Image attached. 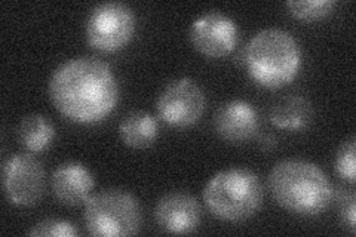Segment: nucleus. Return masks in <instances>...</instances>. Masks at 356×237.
<instances>
[{
  "label": "nucleus",
  "mask_w": 356,
  "mask_h": 237,
  "mask_svg": "<svg viewBox=\"0 0 356 237\" xmlns=\"http://www.w3.org/2000/svg\"><path fill=\"white\" fill-rule=\"evenodd\" d=\"M207 108L204 89L191 77H180L166 85L156 99L158 117L171 128L186 129L202 119Z\"/></svg>",
  "instance_id": "obj_7"
},
{
  "label": "nucleus",
  "mask_w": 356,
  "mask_h": 237,
  "mask_svg": "<svg viewBox=\"0 0 356 237\" xmlns=\"http://www.w3.org/2000/svg\"><path fill=\"white\" fill-rule=\"evenodd\" d=\"M200 218L202 209L199 202L184 191L165 195L154 208L156 224L168 234H191L199 227Z\"/></svg>",
  "instance_id": "obj_10"
},
{
  "label": "nucleus",
  "mask_w": 356,
  "mask_h": 237,
  "mask_svg": "<svg viewBox=\"0 0 356 237\" xmlns=\"http://www.w3.org/2000/svg\"><path fill=\"white\" fill-rule=\"evenodd\" d=\"M141 206L129 191L108 188L85 203L83 221L88 234L95 237L136 236L141 229Z\"/></svg>",
  "instance_id": "obj_5"
},
{
  "label": "nucleus",
  "mask_w": 356,
  "mask_h": 237,
  "mask_svg": "<svg viewBox=\"0 0 356 237\" xmlns=\"http://www.w3.org/2000/svg\"><path fill=\"white\" fill-rule=\"evenodd\" d=\"M188 38L200 55L220 60L226 58L236 49L239 28L235 19L229 15L220 10H209L192 22Z\"/></svg>",
  "instance_id": "obj_9"
},
{
  "label": "nucleus",
  "mask_w": 356,
  "mask_h": 237,
  "mask_svg": "<svg viewBox=\"0 0 356 237\" xmlns=\"http://www.w3.org/2000/svg\"><path fill=\"white\" fill-rule=\"evenodd\" d=\"M137 30L134 10L122 2H106L95 6L85 26L89 47L104 54L124 49Z\"/></svg>",
  "instance_id": "obj_6"
},
{
  "label": "nucleus",
  "mask_w": 356,
  "mask_h": 237,
  "mask_svg": "<svg viewBox=\"0 0 356 237\" xmlns=\"http://www.w3.org/2000/svg\"><path fill=\"white\" fill-rule=\"evenodd\" d=\"M95 187L94 174L81 162H65L51 177L52 195L67 208L85 206Z\"/></svg>",
  "instance_id": "obj_12"
},
{
  "label": "nucleus",
  "mask_w": 356,
  "mask_h": 237,
  "mask_svg": "<svg viewBox=\"0 0 356 237\" xmlns=\"http://www.w3.org/2000/svg\"><path fill=\"white\" fill-rule=\"evenodd\" d=\"M340 213L343 224L346 225L352 234L356 233V196L353 191H349L343 196L340 202Z\"/></svg>",
  "instance_id": "obj_19"
},
{
  "label": "nucleus",
  "mask_w": 356,
  "mask_h": 237,
  "mask_svg": "<svg viewBox=\"0 0 356 237\" xmlns=\"http://www.w3.org/2000/svg\"><path fill=\"white\" fill-rule=\"evenodd\" d=\"M285 6L289 14L298 21L314 22L331 15L337 6V2H334V0H289Z\"/></svg>",
  "instance_id": "obj_16"
},
{
  "label": "nucleus",
  "mask_w": 356,
  "mask_h": 237,
  "mask_svg": "<svg viewBox=\"0 0 356 237\" xmlns=\"http://www.w3.org/2000/svg\"><path fill=\"white\" fill-rule=\"evenodd\" d=\"M3 191L8 202L17 208H33L44 195L47 177L42 163L30 153L9 157L3 166Z\"/></svg>",
  "instance_id": "obj_8"
},
{
  "label": "nucleus",
  "mask_w": 356,
  "mask_h": 237,
  "mask_svg": "<svg viewBox=\"0 0 356 237\" xmlns=\"http://www.w3.org/2000/svg\"><path fill=\"white\" fill-rule=\"evenodd\" d=\"M356 142L355 137L343 141L336 156V171L339 177L349 184L356 183Z\"/></svg>",
  "instance_id": "obj_18"
},
{
  "label": "nucleus",
  "mask_w": 356,
  "mask_h": 237,
  "mask_svg": "<svg viewBox=\"0 0 356 237\" xmlns=\"http://www.w3.org/2000/svg\"><path fill=\"white\" fill-rule=\"evenodd\" d=\"M260 126L259 113L245 99H232L221 104L214 116V129L221 140L230 144L250 141Z\"/></svg>",
  "instance_id": "obj_11"
},
{
  "label": "nucleus",
  "mask_w": 356,
  "mask_h": 237,
  "mask_svg": "<svg viewBox=\"0 0 356 237\" xmlns=\"http://www.w3.org/2000/svg\"><path fill=\"white\" fill-rule=\"evenodd\" d=\"M119 137L129 149H149L158 141L159 122L149 111H131L120 122Z\"/></svg>",
  "instance_id": "obj_14"
},
{
  "label": "nucleus",
  "mask_w": 356,
  "mask_h": 237,
  "mask_svg": "<svg viewBox=\"0 0 356 237\" xmlns=\"http://www.w3.org/2000/svg\"><path fill=\"white\" fill-rule=\"evenodd\" d=\"M243 64L252 82L264 89H281L296 81L303 65V52L291 33L269 27L251 38Z\"/></svg>",
  "instance_id": "obj_3"
},
{
  "label": "nucleus",
  "mask_w": 356,
  "mask_h": 237,
  "mask_svg": "<svg viewBox=\"0 0 356 237\" xmlns=\"http://www.w3.org/2000/svg\"><path fill=\"white\" fill-rule=\"evenodd\" d=\"M27 234L31 237H77L79 230L67 220L48 218L33 225Z\"/></svg>",
  "instance_id": "obj_17"
},
{
  "label": "nucleus",
  "mask_w": 356,
  "mask_h": 237,
  "mask_svg": "<svg viewBox=\"0 0 356 237\" xmlns=\"http://www.w3.org/2000/svg\"><path fill=\"white\" fill-rule=\"evenodd\" d=\"M57 132L54 123L39 113L22 117L18 126V141L30 154L47 152L54 144Z\"/></svg>",
  "instance_id": "obj_15"
},
{
  "label": "nucleus",
  "mask_w": 356,
  "mask_h": 237,
  "mask_svg": "<svg viewBox=\"0 0 356 237\" xmlns=\"http://www.w3.org/2000/svg\"><path fill=\"white\" fill-rule=\"evenodd\" d=\"M314 106L303 95H286L272 106L269 119L276 129L285 132H303L314 122Z\"/></svg>",
  "instance_id": "obj_13"
},
{
  "label": "nucleus",
  "mask_w": 356,
  "mask_h": 237,
  "mask_svg": "<svg viewBox=\"0 0 356 237\" xmlns=\"http://www.w3.org/2000/svg\"><path fill=\"white\" fill-rule=\"evenodd\" d=\"M264 188L257 174L247 167L217 172L204 188V203L221 221L241 222L252 218L263 205Z\"/></svg>",
  "instance_id": "obj_4"
},
{
  "label": "nucleus",
  "mask_w": 356,
  "mask_h": 237,
  "mask_svg": "<svg viewBox=\"0 0 356 237\" xmlns=\"http://www.w3.org/2000/svg\"><path fill=\"white\" fill-rule=\"evenodd\" d=\"M270 195L282 209L300 217H318L332 202L334 190L328 175L309 161L277 162L267 178Z\"/></svg>",
  "instance_id": "obj_2"
},
{
  "label": "nucleus",
  "mask_w": 356,
  "mask_h": 237,
  "mask_svg": "<svg viewBox=\"0 0 356 237\" xmlns=\"http://www.w3.org/2000/svg\"><path fill=\"white\" fill-rule=\"evenodd\" d=\"M276 145H277V141L272 133H263L259 138V149L264 153H270L272 150L276 149Z\"/></svg>",
  "instance_id": "obj_20"
},
{
  "label": "nucleus",
  "mask_w": 356,
  "mask_h": 237,
  "mask_svg": "<svg viewBox=\"0 0 356 237\" xmlns=\"http://www.w3.org/2000/svg\"><path fill=\"white\" fill-rule=\"evenodd\" d=\"M49 98L60 115L77 125H97L115 111L119 83L111 67L95 56H76L54 70Z\"/></svg>",
  "instance_id": "obj_1"
}]
</instances>
